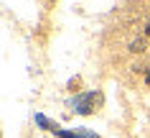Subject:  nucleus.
<instances>
[{
	"mask_svg": "<svg viewBox=\"0 0 150 138\" xmlns=\"http://www.w3.org/2000/svg\"><path fill=\"white\" fill-rule=\"evenodd\" d=\"M56 136H61V138H99L94 133V130H56Z\"/></svg>",
	"mask_w": 150,
	"mask_h": 138,
	"instance_id": "2",
	"label": "nucleus"
},
{
	"mask_svg": "<svg viewBox=\"0 0 150 138\" xmlns=\"http://www.w3.org/2000/svg\"><path fill=\"white\" fill-rule=\"evenodd\" d=\"M145 79H148V82H150V72H148V77H145Z\"/></svg>",
	"mask_w": 150,
	"mask_h": 138,
	"instance_id": "6",
	"label": "nucleus"
},
{
	"mask_svg": "<svg viewBox=\"0 0 150 138\" xmlns=\"http://www.w3.org/2000/svg\"><path fill=\"white\" fill-rule=\"evenodd\" d=\"M130 49H132V51H142V41H135V44L130 46Z\"/></svg>",
	"mask_w": 150,
	"mask_h": 138,
	"instance_id": "4",
	"label": "nucleus"
},
{
	"mask_svg": "<svg viewBox=\"0 0 150 138\" xmlns=\"http://www.w3.org/2000/svg\"><path fill=\"white\" fill-rule=\"evenodd\" d=\"M145 31H148V36H150V23H148V26H145Z\"/></svg>",
	"mask_w": 150,
	"mask_h": 138,
	"instance_id": "5",
	"label": "nucleus"
},
{
	"mask_svg": "<svg viewBox=\"0 0 150 138\" xmlns=\"http://www.w3.org/2000/svg\"><path fill=\"white\" fill-rule=\"evenodd\" d=\"M99 105H102V92H84L71 100V107L76 115H92Z\"/></svg>",
	"mask_w": 150,
	"mask_h": 138,
	"instance_id": "1",
	"label": "nucleus"
},
{
	"mask_svg": "<svg viewBox=\"0 0 150 138\" xmlns=\"http://www.w3.org/2000/svg\"><path fill=\"white\" fill-rule=\"evenodd\" d=\"M36 123H38L41 128L51 130V133H56V130H59V125H56V123H51V120H48V118H43V115H36Z\"/></svg>",
	"mask_w": 150,
	"mask_h": 138,
	"instance_id": "3",
	"label": "nucleus"
}]
</instances>
